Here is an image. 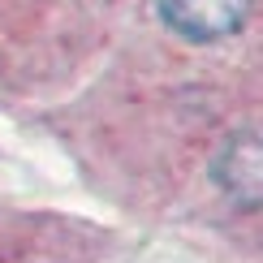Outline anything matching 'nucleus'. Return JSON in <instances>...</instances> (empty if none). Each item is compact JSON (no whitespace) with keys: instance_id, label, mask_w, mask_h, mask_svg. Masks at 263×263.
Here are the masks:
<instances>
[{"instance_id":"1","label":"nucleus","mask_w":263,"mask_h":263,"mask_svg":"<svg viewBox=\"0 0 263 263\" xmlns=\"http://www.w3.org/2000/svg\"><path fill=\"white\" fill-rule=\"evenodd\" d=\"M156 9L181 39L212 43L242 26L250 0H156Z\"/></svg>"}]
</instances>
